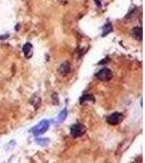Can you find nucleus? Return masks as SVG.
Listing matches in <instances>:
<instances>
[{
  "label": "nucleus",
  "instance_id": "nucleus-1",
  "mask_svg": "<svg viewBox=\"0 0 145 163\" xmlns=\"http://www.w3.org/2000/svg\"><path fill=\"white\" fill-rule=\"evenodd\" d=\"M49 125H50L49 121L43 120V121H41V122L38 123L36 126H34L29 132H31L32 134L35 135V136H39V135H43L44 133L47 132V130L49 128Z\"/></svg>",
  "mask_w": 145,
  "mask_h": 163
},
{
  "label": "nucleus",
  "instance_id": "nucleus-2",
  "mask_svg": "<svg viewBox=\"0 0 145 163\" xmlns=\"http://www.w3.org/2000/svg\"><path fill=\"white\" fill-rule=\"evenodd\" d=\"M85 132H86L85 126L82 125V124H79V123H76V124H74V125H72V127H71V136H72L73 138L81 137Z\"/></svg>",
  "mask_w": 145,
  "mask_h": 163
},
{
  "label": "nucleus",
  "instance_id": "nucleus-3",
  "mask_svg": "<svg viewBox=\"0 0 145 163\" xmlns=\"http://www.w3.org/2000/svg\"><path fill=\"white\" fill-rule=\"evenodd\" d=\"M96 77L103 82L110 81L112 78V72L109 69H102L99 72L96 73Z\"/></svg>",
  "mask_w": 145,
  "mask_h": 163
},
{
  "label": "nucleus",
  "instance_id": "nucleus-4",
  "mask_svg": "<svg viewBox=\"0 0 145 163\" xmlns=\"http://www.w3.org/2000/svg\"><path fill=\"white\" fill-rule=\"evenodd\" d=\"M122 120H123V115L119 112H115L107 118V123L110 125H117V124L122 122Z\"/></svg>",
  "mask_w": 145,
  "mask_h": 163
},
{
  "label": "nucleus",
  "instance_id": "nucleus-5",
  "mask_svg": "<svg viewBox=\"0 0 145 163\" xmlns=\"http://www.w3.org/2000/svg\"><path fill=\"white\" fill-rule=\"evenodd\" d=\"M59 73L62 74V75H67V74L70 72V63L69 62L64 61L63 63H61L60 64V66H59Z\"/></svg>",
  "mask_w": 145,
  "mask_h": 163
},
{
  "label": "nucleus",
  "instance_id": "nucleus-6",
  "mask_svg": "<svg viewBox=\"0 0 145 163\" xmlns=\"http://www.w3.org/2000/svg\"><path fill=\"white\" fill-rule=\"evenodd\" d=\"M23 53H24L25 58H27V59L32 57V54H33V47H32L31 44L27 42V44H25L23 46Z\"/></svg>",
  "mask_w": 145,
  "mask_h": 163
},
{
  "label": "nucleus",
  "instance_id": "nucleus-7",
  "mask_svg": "<svg viewBox=\"0 0 145 163\" xmlns=\"http://www.w3.org/2000/svg\"><path fill=\"white\" fill-rule=\"evenodd\" d=\"M132 35L137 40H142V35H143V33H142L141 27H135V29H133Z\"/></svg>",
  "mask_w": 145,
  "mask_h": 163
},
{
  "label": "nucleus",
  "instance_id": "nucleus-8",
  "mask_svg": "<svg viewBox=\"0 0 145 163\" xmlns=\"http://www.w3.org/2000/svg\"><path fill=\"white\" fill-rule=\"evenodd\" d=\"M86 101H91V102L95 101V99H94V97H93V95H83L82 97L80 98V103H81V104H84Z\"/></svg>",
  "mask_w": 145,
  "mask_h": 163
},
{
  "label": "nucleus",
  "instance_id": "nucleus-9",
  "mask_svg": "<svg viewBox=\"0 0 145 163\" xmlns=\"http://www.w3.org/2000/svg\"><path fill=\"white\" fill-rule=\"evenodd\" d=\"M67 115H68V110L67 109H63V110L60 112V114L58 115V118H57V121H58V123H62L64 120H66Z\"/></svg>",
  "mask_w": 145,
  "mask_h": 163
},
{
  "label": "nucleus",
  "instance_id": "nucleus-10",
  "mask_svg": "<svg viewBox=\"0 0 145 163\" xmlns=\"http://www.w3.org/2000/svg\"><path fill=\"white\" fill-rule=\"evenodd\" d=\"M35 141H36V143H38V145L45 146V145H47V143H49V139L48 138H37Z\"/></svg>",
  "mask_w": 145,
  "mask_h": 163
},
{
  "label": "nucleus",
  "instance_id": "nucleus-11",
  "mask_svg": "<svg viewBox=\"0 0 145 163\" xmlns=\"http://www.w3.org/2000/svg\"><path fill=\"white\" fill-rule=\"evenodd\" d=\"M111 29H112L111 24H109V23H108V24H106L105 26H104V32H103V35H102V36H106L108 33L111 32Z\"/></svg>",
  "mask_w": 145,
  "mask_h": 163
},
{
  "label": "nucleus",
  "instance_id": "nucleus-12",
  "mask_svg": "<svg viewBox=\"0 0 145 163\" xmlns=\"http://www.w3.org/2000/svg\"><path fill=\"white\" fill-rule=\"evenodd\" d=\"M53 98H54V103H55V104H58L59 100H57V95L54 94V95H53Z\"/></svg>",
  "mask_w": 145,
  "mask_h": 163
}]
</instances>
